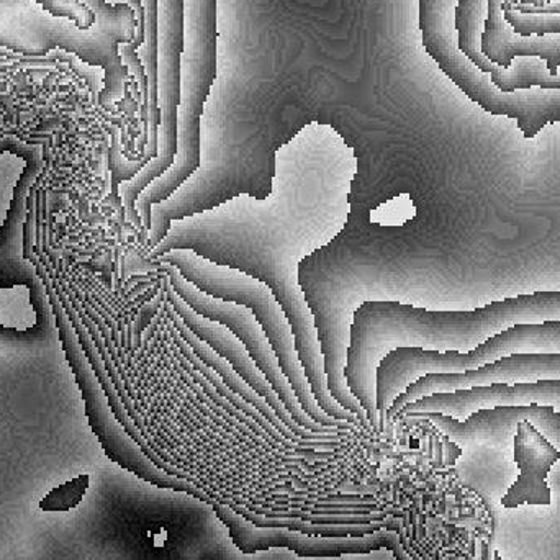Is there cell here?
Masks as SVG:
<instances>
[{
    "instance_id": "cell-12",
    "label": "cell",
    "mask_w": 560,
    "mask_h": 560,
    "mask_svg": "<svg viewBox=\"0 0 560 560\" xmlns=\"http://www.w3.org/2000/svg\"><path fill=\"white\" fill-rule=\"evenodd\" d=\"M457 3L459 0H418V25L424 51L456 85L477 68L457 48L454 26Z\"/></svg>"
},
{
    "instance_id": "cell-14",
    "label": "cell",
    "mask_w": 560,
    "mask_h": 560,
    "mask_svg": "<svg viewBox=\"0 0 560 560\" xmlns=\"http://www.w3.org/2000/svg\"><path fill=\"white\" fill-rule=\"evenodd\" d=\"M487 7H489V0H459L456 16H454V26H456L459 51L480 71L490 74L497 65L490 61L482 51Z\"/></svg>"
},
{
    "instance_id": "cell-5",
    "label": "cell",
    "mask_w": 560,
    "mask_h": 560,
    "mask_svg": "<svg viewBox=\"0 0 560 560\" xmlns=\"http://www.w3.org/2000/svg\"><path fill=\"white\" fill-rule=\"evenodd\" d=\"M158 269L166 275L170 280L171 287L174 292L190 306L196 310L199 315L212 319V322L220 323L226 326L230 331L235 332L236 338L243 342L246 351L252 355L253 361L256 362L262 374L271 382L275 390L278 392L280 401L283 407L289 411L290 417L293 418L299 427L305 428L310 433L316 434H338L341 430L338 428H326L322 424L315 423L308 415L303 410L293 392L292 384H290L287 375L283 374L278 354L272 349L265 329L259 325L256 319L255 313L248 306L240 305V303L229 302V300L215 299L209 293L202 292L199 287L189 282L174 266L160 265Z\"/></svg>"
},
{
    "instance_id": "cell-13",
    "label": "cell",
    "mask_w": 560,
    "mask_h": 560,
    "mask_svg": "<svg viewBox=\"0 0 560 560\" xmlns=\"http://www.w3.org/2000/svg\"><path fill=\"white\" fill-rule=\"evenodd\" d=\"M167 310H170V318L173 319L174 328H176L177 335L184 339V341L189 345V348L196 352L197 358L203 362V364L209 365L212 371H215L217 374L222 378L223 384L233 392V394L238 395L243 400L248 401L249 405L256 408L276 430L279 431L280 436L285 438L290 443L295 444L299 447H308V450H319V451H335L338 450L339 446L346 444L345 440L339 441H305L296 438L282 421L279 420L278 415L275 413L271 407H269L268 401L222 358V355L217 354L212 348H210L207 342H203L202 339L197 338L186 325H184L183 319L176 315L173 308L167 305Z\"/></svg>"
},
{
    "instance_id": "cell-19",
    "label": "cell",
    "mask_w": 560,
    "mask_h": 560,
    "mask_svg": "<svg viewBox=\"0 0 560 560\" xmlns=\"http://www.w3.org/2000/svg\"><path fill=\"white\" fill-rule=\"evenodd\" d=\"M556 2V0H516V3L520 5H533V7H541L546 5V3ZM515 3V5H516Z\"/></svg>"
},
{
    "instance_id": "cell-17",
    "label": "cell",
    "mask_w": 560,
    "mask_h": 560,
    "mask_svg": "<svg viewBox=\"0 0 560 560\" xmlns=\"http://www.w3.org/2000/svg\"><path fill=\"white\" fill-rule=\"evenodd\" d=\"M81 2H84L95 13V16L107 15L114 9V5L107 3V0H81ZM26 7H28V0H0V16L12 15Z\"/></svg>"
},
{
    "instance_id": "cell-2",
    "label": "cell",
    "mask_w": 560,
    "mask_h": 560,
    "mask_svg": "<svg viewBox=\"0 0 560 560\" xmlns=\"http://www.w3.org/2000/svg\"><path fill=\"white\" fill-rule=\"evenodd\" d=\"M513 354H560V322L512 326L469 352L420 348H398L388 352L378 364L375 377L378 433H385V415L394 401L418 378L428 374L476 371Z\"/></svg>"
},
{
    "instance_id": "cell-6",
    "label": "cell",
    "mask_w": 560,
    "mask_h": 560,
    "mask_svg": "<svg viewBox=\"0 0 560 560\" xmlns=\"http://www.w3.org/2000/svg\"><path fill=\"white\" fill-rule=\"evenodd\" d=\"M213 512L229 528L230 538L243 555H258L268 549H289L300 558H341L349 555H369L387 549L397 560H413L401 548L397 533L381 529L362 538H322L283 528H258L223 503L215 502Z\"/></svg>"
},
{
    "instance_id": "cell-3",
    "label": "cell",
    "mask_w": 560,
    "mask_h": 560,
    "mask_svg": "<svg viewBox=\"0 0 560 560\" xmlns=\"http://www.w3.org/2000/svg\"><path fill=\"white\" fill-rule=\"evenodd\" d=\"M28 259L35 265L39 279L45 282L49 303H51L52 315H55L56 326H58L59 338H61L62 349H65L66 358H68L69 365H71L72 372H74L79 388H81L89 423H91L95 436L101 441L105 454L114 463H117L118 466L124 467L125 470H130L131 474L140 477L144 482L151 483V486L174 490V492L189 493L194 499L212 506L215 502L210 497H207L199 487L187 482V480L179 479V477L170 476V474L160 469L143 453V450L135 443L133 438L125 431V428L121 427L120 421L117 420L114 411H112L101 382L97 381L94 371H92L88 355L84 354L81 345H79L78 335H75L74 328H72L71 319L66 315L65 308H62L61 302H59L58 293L52 289L51 279L48 278L45 266L33 255Z\"/></svg>"
},
{
    "instance_id": "cell-18",
    "label": "cell",
    "mask_w": 560,
    "mask_h": 560,
    "mask_svg": "<svg viewBox=\"0 0 560 560\" xmlns=\"http://www.w3.org/2000/svg\"><path fill=\"white\" fill-rule=\"evenodd\" d=\"M110 5H128L137 15V35L144 36V9L140 0H107Z\"/></svg>"
},
{
    "instance_id": "cell-20",
    "label": "cell",
    "mask_w": 560,
    "mask_h": 560,
    "mask_svg": "<svg viewBox=\"0 0 560 560\" xmlns=\"http://www.w3.org/2000/svg\"><path fill=\"white\" fill-rule=\"evenodd\" d=\"M495 560H502V558H500L499 552H495Z\"/></svg>"
},
{
    "instance_id": "cell-21",
    "label": "cell",
    "mask_w": 560,
    "mask_h": 560,
    "mask_svg": "<svg viewBox=\"0 0 560 560\" xmlns=\"http://www.w3.org/2000/svg\"><path fill=\"white\" fill-rule=\"evenodd\" d=\"M515 3H516V0H513V5H515Z\"/></svg>"
},
{
    "instance_id": "cell-11",
    "label": "cell",
    "mask_w": 560,
    "mask_h": 560,
    "mask_svg": "<svg viewBox=\"0 0 560 560\" xmlns=\"http://www.w3.org/2000/svg\"><path fill=\"white\" fill-rule=\"evenodd\" d=\"M482 51L500 68H509L518 56L542 59L549 74L560 66V33L545 36H522L513 32L503 16V0H489L483 23Z\"/></svg>"
},
{
    "instance_id": "cell-16",
    "label": "cell",
    "mask_w": 560,
    "mask_h": 560,
    "mask_svg": "<svg viewBox=\"0 0 560 560\" xmlns=\"http://www.w3.org/2000/svg\"><path fill=\"white\" fill-rule=\"evenodd\" d=\"M89 487H91V477H75V479L69 480V482L52 489L51 492L38 503L39 510H42V512L52 513L71 512V510L78 509V506L81 505Z\"/></svg>"
},
{
    "instance_id": "cell-7",
    "label": "cell",
    "mask_w": 560,
    "mask_h": 560,
    "mask_svg": "<svg viewBox=\"0 0 560 560\" xmlns=\"http://www.w3.org/2000/svg\"><path fill=\"white\" fill-rule=\"evenodd\" d=\"M539 381H560V354H513L476 371L428 374L418 378L394 401L385 415V424L390 428L401 408L430 395L453 394L487 385L532 384Z\"/></svg>"
},
{
    "instance_id": "cell-1",
    "label": "cell",
    "mask_w": 560,
    "mask_h": 560,
    "mask_svg": "<svg viewBox=\"0 0 560 560\" xmlns=\"http://www.w3.org/2000/svg\"><path fill=\"white\" fill-rule=\"evenodd\" d=\"M156 261L160 265L174 266L189 282L215 299L248 306L265 329L272 349L278 354L280 368L292 384L293 392L305 413L322 427L355 433L354 424L329 417L313 397L305 368L296 352L292 325L278 296L265 282L238 269L217 265L189 248L171 249Z\"/></svg>"
},
{
    "instance_id": "cell-10",
    "label": "cell",
    "mask_w": 560,
    "mask_h": 560,
    "mask_svg": "<svg viewBox=\"0 0 560 560\" xmlns=\"http://www.w3.org/2000/svg\"><path fill=\"white\" fill-rule=\"evenodd\" d=\"M513 457L518 466L520 477L503 497V509L551 505L549 474L560 459L558 447L549 443L532 423L522 421L513 431Z\"/></svg>"
},
{
    "instance_id": "cell-4",
    "label": "cell",
    "mask_w": 560,
    "mask_h": 560,
    "mask_svg": "<svg viewBox=\"0 0 560 560\" xmlns=\"http://www.w3.org/2000/svg\"><path fill=\"white\" fill-rule=\"evenodd\" d=\"M184 51V0H158V107L161 112L158 154L137 176L121 184L127 220L144 233L137 210L140 194L174 164L177 151V107L180 102V56Z\"/></svg>"
},
{
    "instance_id": "cell-15",
    "label": "cell",
    "mask_w": 560,
    "mask_h": 560,
    "mask_svg": "<svg viewBox=\"0 0 560 560\" xmlns=\"http://www.w3.org/2000/svg\"><path fill=\"white\" fill-rule=\"evenodd\" d=\"M503 16L513 32L522 36H545L560 33V13H523L503 3Z\"/></svg>"
},
{
    "instance_id": "cell-8",
    "label": "cell",
    "mask_w": 560,
    "mask_h": 560,
    "mask_svg": "<svg viewBox=\"0 0 560 560\" xmlns=\"http://www.w3.org/2000/svg\"><path fill=\"white\" fill-rule=\"evenodd\" d=\"M166 293H167V305L176 312V315L183 319L184 325L197 336L202 339L203 342L210 346L217 354L222 355L266 401L269 407L275 410L278 415L279 420L295 434L300 440L305 441H339L349 438L346 431H341L338 434H316L310 433L305 428L299 427L290 417L287 408L283 407L280 401L278 392L272 387L271 382L268 381L261 369L256 365L253 361L249 352L246 351L243 342L236 338L235 332L230 331L226 326L220 325V323L212 322V319L206 318V316L199 315L196 310L190 308L171 287L170 280L166 279Z\"/></svg>"
},
{
    "instance_id": "cell-9",
    "label": "cell",
    "mask_w": 560,
    "mask_h": 560,
    "mask_svg": "<svg viewBox=\"0 0 560 560\" xmlns=\"http://www.w3.org/2000/svg\"><path fill=\"white\" fill-rule=\"evenodd\" d=\"M457 88L489 114L513 118L528 140L548 125L560 124V89L502 92L479 68H474Z\"/></svg>"
}]
</instances>
